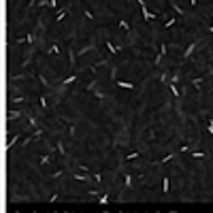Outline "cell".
I'll list each match as a JSON object with an SVG mask.
<instances>
[{"label":"cell","mask_w":213,"mask_h":213,"mask_svg":"<svg viewBox=\"0 0 213 213\" xmlns=\"http://www.w3.org/2000/svg\"><path fill=\"white\" fill-rule=\"evenodd\" d=\"M136 2L141 4V13H143V19H145V22H156V19H160V15H156V13H152L147 9L145 0H136Z\"/></svg>","instance_id":"1"},{"label":"cell","mask_w":213,"mask_h":213,"mask_svg":"<svg viewBox=\"0 0 213 213\" xmlns=\"http://www.w3.org/2000/svg\"><path fill=\"white\" fill-rule=\"evenodd\" d=\"M196 47H198V41H194V43H190L188 47H185V51H183V58H181V62H188L190 60V56L196 51Z\"/></svg>","instance_id":"2"},{"label":"cell","mask_w":213,"mask_h":213,"mask_svg":"<svg viewBox=\"0 0 213 213\" xmlns=\"http://www.w3.org/2000/svg\"><path fill=\"white\" fill-rule=\"evenodd\" d=\"M168 90H170V94L175 96V98H181V92H179V87H177V81H168Z\"/></svg>","instance_id":"3"},{"label":"cell","mask_w":213,"mask_h":213,"mask_svg":"<svg viewBox=\"0 0 213 213\" xmlns=\"http://www.w3.org/2000/svg\"><path fill=\"white\" fill-rule=\"evenodd\" d=\"M113 83L117 85V87H124V90H134V85H132V83H128V81H119V79H115Z\"/></svg>","instance_id":"4"},{"label":"cell","mask_w":213,"mask_h":213,"mask_svg":"<svg viewBox=\"0 0 213 213\" xmlns=\"http://www.w3.org/2000/svg\"><path fill=\"white\" fill-rule=\"evenodd\" d=\"M19 136H22L19 132H17V134H13V139H11V141H9V143H6V145H4V152H9V149H11L13 145H15V143L19 141Z\"/></svg>","instance_id":"5"},{"label":"cell","mask_w":213,"mask_h":213,"mask_svg":"<svg viewBox=\"0 0 213 213\" xmlns=\"http://www.w3.org/2000/svg\"><path fill=\"white\" fill-rule=\"evenodd\" d=\"M45 53H47V56H56V53H60V47H58V45H49Z\"/></svg>","instance_id":"6"},{"label":"cell","mask_w":213,"mask_h":213,"mask_svg":"<svg viewBox=\"0 0 213 213\" xmlns=\"http://www.w3.org/2000/svg\"><path fill=\"white\" fill-rule=\"evenodd\" d=\"M75 81H77V73H73V75H68V77L64 79V83H62V85H71V83H75Z\"/></svg>","instance_id":"7"},{"label":"cell","mask_w":213,"mask_h":213,"mask_svg":"<svg viewBox=\"0 0 213 213\" xmlns=\"http://www.w3.org/2000/svg\"><path fill=\"white\" fill-rule=\"evenodd\" d=\"M107 49H109V53H117V51H122V47H115L111 41L107 38Z\"/></svg>","instance_id":"8"},{"label":"cell","mask_w":213,"mask_h":213,"mask_svg":"<svg viewBox=\"0 0 213 213\" xmlns=\"http://www.w3.org/2000/svg\"><path fill=\"white\" fill-rule=\"evenodd\" d=\"M190 81H192V85H194V90H198V92H200V87H203V79H198V77H192Z\"/></svg>","instance_id":"9"},{"label":"cell","mask_w":213,"mask_h":213,"mask_svg":"<svg viewBox=\"0 0 213 213\" xmlns=\"http://www.w3.org/2000/svg\"><path fill=\"white\" fill-rule=\"evenodd\" d=\"M162 192H164V194L170 192V181H168V177H164V179H162Z\"/></svg>","instance_id":"10"},{"label":"cell","mask_w":213,"mask_h":213,"mask_svg":"<svg viewBox=\"0 0 213 213\" xmlns=\"http://www.w3.org/2000/svg\"><path fill=\"white\" fill-rule=\"evenodd\" d=\"M170 6L175 9V13H177V15H185V13H183V9H181V6L175 2V0H170Z\"/></svg>","instance_id":"11"},{"label":"cell","mask_w":213,"mask_h":213,"mask_svg":"<svg viewBox=\"0 0 213 213\" xmlns=\"http://www.w3.org/2000/svg\"><path fill=\"white\" fill-rule=\"evenodd\" d=\"M119 28H122V30H126V32H130V34H132V30H130V24L126 22V19H119Z\"/></svg>","instance_id":"12"},{"label":"cell","mask_w":213,"mask_h":213,"mask_svg":"<svg viewBox=\"0 0 213 213\" xmlns=\"http://www.w3.org/2000/svg\"><path fill=\"white\" fill-rule=\"evenodd\" d=\"M173 158H175V154H166V156L162 158V160H158L156 164H166V162H170V160H173Z\"/></svg>","instance_id":"13"},{"label":"cell","mask_w":213,"mask_h":213,"mask_svg":"<svg viewBox=\"0 0 213 213\" xmlns=\"http://www.w3.org/2000/svg\"><path fill=\"white\" fill-rule=\"evenodd\" d=\"M124 181H126V190H130V188H132V175H130V173H126Z\"/></svg>","instance_id":"14"},{"label":"cell","mask_w":213,"mask_h":213,"mask_svg":"<svg viewBox=\"0 0 213 213\" xmlns=\"http://www.w3.org/2000/svg\"><path fill=\"white\" fill-rule=\"evenodd\" d=\"M139 156H141L139 152H130V154H126V160H128V162H132V160H136Z\"/></svg>","instance_id":"15"},{"label":"cell","mask_w":213,"mask_h":213,"mask_svg":"<svg viewBox=\"0 0 213 213\" xmlns=\"http://www.w3.org/2000/svg\"><path fill=\"white\" fill-rule=\"evenodd\" d=\"M26 43H30V45H34V43H36V34H34V32H30L28 36H26Z\"/></svg>","instance_id":"16"},{"label":"cell","mask_w":213,"mask_h":213,"mask_svg":"<svg viewBox=\"0 0 213 213\" xmlns=\"http://www.w3.org/2000/svg\"><path fill=\"white\" fill-rule=\"evenodd\" d=\"M166 51H168V45H166V43H160V51H158V53L164 58V56H166Z\"/></svg>","instance_id":"17"},{"label":"cell","mask_w":213,"mask_h":213,"mask_svg":"<svg viewBox=\"0 0 213 213\" xmlns=\"http://www.w3.org/2000/svg\"><path fill=\"white\" fill-rule=\"evenodd\" d=\"M66 15H68V9H62V11L58 13V17H56V22H62V19H64Z\"/></svg>","instance_id":"18"},{"label":"cell","mask_w":213,"mask_h":213,"mask_svg":"<svg viewBox=\"0 0 213 213\" xmlns=\"http://www.w3.org/2000/svg\"><path fill=\"white\" fill-rule=\"evenodd\" d=\"M49 162H51V156L49 154H45L43 158H41V166H45V164H49Z\"/></svg>","instance_id":"19"},{"label":"cell","mask_w":213,"mask_h":213,"mask_svg":"<svg viewBox=\"0 0 213 213\" xmlns=\"http://www.w3.org/2000/svg\"><path fill=\"white\" fill-rule=\"evenodd\" d=\"M73 177H75L77 181H85V179H87V175H85V173H75Z\"/></svg>","instance_id":"20"},{"label":"cell","mask_w":213,"mask_h":213,"mask_svg":"<svg viewBox=\"0 0 213 213\" xmlns=\"http://www.w3.org/2000/svg\"><path fill=\"white\" fill-rule=\"evenodd\" d=\"M207 130H209V134L213 136V117H207Z\"/></svg>","instance_id":"21"},{"label":"cell","mask_w":213,"mask_h":213,"mask_svg":"<svg viewBox=\"0 0 213 213\" xmlns=\"http://www.w3.org/2000/svg\"><path fill=\"white\" fill-rule=\"evenodd\" d=\"M190 156H192V158H196V160H198V158H200V160H203V158L207 156V154H205V152H192Z\"/></svg>","instance_id":"22"},{"label":"cell","mask_w":213,"mask_h":213,"mask_svg":"<svg viewBox=\"0 0 213 213\" xmlns=\"http://www.w3.org/2000/svg\"><path fill=\"white\" fill-rule=\"evenodd\" d=\"M107 203H109V194H102L98 198V205H107Z\"/></svg>","instance_id":"23"},{"label":"cell","mask_w":213,"mask_h":213,"mask_svg":"<svg viewBox=\"0 0 213 213\" xmlns=\"http://www.w3.org/2000/svg\"><path fill=\"white\" fill-rule=\"evenodd\" d=\"M26 98H24V96H15V98H13L11 102H13V105H22V102H24Z\"/></svg>","instance_id":"24"},{"label":"cell","mask_w":213,"mask_h":213,"mask_svg":"<svg viewBox=\"0 0 213 213\" xmlns=\"http://www.w3.org/2000/svg\"><path fill=\"white\" fill-rule=\"evenodd\" d=\"M175 22H177V17H170V19H166V24H164V28H170V26H175Z\"/></svg>","instance_id":"25"},{"label":"cell","mask_w":213,"mask_h":213,"mask_svg":"<svg viewBox=\"0 0 213 213\" xmlns=\"http://www.w3.org/2000/svg\"><path fill=\"white\" fill-rule=\"evenodd\" d=\"M9 117L11 119H17V117H22V113H19V111H9Z\"/></svg>","instance_id":"26"},{"label":"cell","mask_w":213,"mask_h":213,"mask_svg":"<svg viewBox=\"0 0 213 213\" xmlns=\"http://www.w3.org/2000/svg\"><path fill=\"white\" fill-rule=\"evenodd\" d=\"M56 147H58V152H60L62 156H64V143H62V141H58V143H56Z\"/></svg>","instance_id":"27"},{"label":"cell","mask_w":213,"mask_h":213,"mask_svg":"<svg viewBox=\"0 0 213 213\" xmlns=\"http://www.w3.org/2000/svg\"><path fill=\"white\" fill-rule=\"evenodd\" d=\"M36 77H38V81H41V83H43L45 87H47V85H49V83H47V79H45V77H43V75H41V73L36 75Z\"/></svg>","instance_id":"28"},{"label":"cell","mask_w":213,"mask_h":213,"mask_svg":"<svg viewBox=\"0 0 213 213\" xmlns=\"http://www.w3.org/2000/svg\"><path fill=\"white\" fill-rule=\"evenodd\" d=\"M94 96H96V98H98V100H102V98H105V94H102L100 90H94Z\"/></svg>","instance_id":"29"},{"label":"cell","mask_w":213,"mask_h":213,"mask_svg":"<svg viewBox=\"0 0 213 213\" xmlns=\"http://www.w3.org/2000/svg\"><path fill=\"white\" fill-rule=\"evenodd\" d=\"M38 102H41V107H43V109H47V98H45V96H41Z\"/></svg>","instance_id":"30"},{"label":"cell","mask_w":213,"mask_h":213,"mask_svg":"<svg viewBox=\"0 0 213 213\" xmlns=\"http://www.w3.org/2000/svg\"><path fill=\"white\" fill-rule=\"evenodd\" d=\"M92 177H94V179H96V181H98V183L102 181V173H92Z\"/></svg>","instance_id":"31"},{"label":"cell","mask_w":213,"mask_h":213,"mask_svg":"<svg viewBox=\"0 0 213 213\" xmlns=\"http://www.w3.org/2000/svg\"><path fill=\"white\" fill-rule=\"evenodd\" d=\"M83 15H85L87 19H94V15H92V11H90V9H85V11H83Z\"/></svg>","instance_id":"32"},{"label":"cell","mask_w":213,"mask_h":213,"mask_svg":"<svg viewBox=\"0 0 213 213\" xmlns=\"http://www.w3.org/2000/svg\"><path fill=\"white\" fill-rule=\"evenodd\" d=\"M79 170H83V173H92V168H87V166H83V164H79Z\"/></svg>","instance_id":"33"},{"label":"cell","mask_w":213,"mask_h":213,"mask_svg":"<svg viewBox=\"0 0 213 213\" xmlns=\"http://www.w3.org/2000/svg\"><path fill=\"white\" fill-rule=\"evenodd\" d=\"M68 56H71V66L75 68V51H71V53H68Z\"/></svg>","instance_id":"34"},{"label":"cell","mask_w":213,"mask_h":213,"mask_svg":"<svg viewBox=\"0 0 213 213\" xmlns=\"http://www.w3.org/2000/svg\"><path fill=\"white\" fill-rule=\"evenodd\" d=\"M49 6H51V9H56V6H58V0H49Z\"/></svg>","instance_id":"35"},{"label":"cell","mask_w":213,"mask_h":213,"mask_svg":"<svg viewBox=\"0 0 213 213\" xmlns=\"http://www.w3.org/2000/svg\"><path fill=\"white\" fill-rule=\"evenodd\" d=\"M36 4H38V6H47V4H49V2H47V0H38Z\"/></svg>","instance_id":"36"},{"label":"cell","mask_w":213,"mask_h":213,"mask_svg":"<svg viewBox=\"0 0 213 213\" xmlns=\"http://www.w3.org/2000/svg\"><path fill=\"white\" fill-rule=\"evenodd\" d=\"M196 2H198V0H190V4H192V6H196Z\"/></svg>","instance_id":"37"},{"label":"cell","mask_w":213,"mask_h":213,"mask_svg":"<svg viewBox=\"0 0 213 213\" xmlns=\"http://www.w3.org/2000/svg\"><path fill=\"white\" fill-rule=\"evenodd\" d=\"M209 32H211V34H213V26H211V28H209Z\"/></svg>","instance_id":"38"},{"label":"cell","mask_w":213,"mask_h":213,"mask_svg":"<svg viewBox=\"0 0 213 213\" xmlns=\"http://www.w3.org/2000/svg\"><path fill=\"white\" fill-rule=\"evenodd\" d=\"M211 75H213V71H211Z\"/></svg>","instance_id":"39"}]
</instances>
